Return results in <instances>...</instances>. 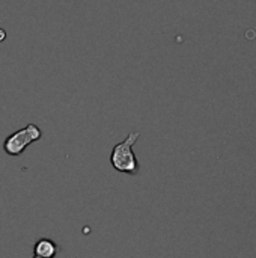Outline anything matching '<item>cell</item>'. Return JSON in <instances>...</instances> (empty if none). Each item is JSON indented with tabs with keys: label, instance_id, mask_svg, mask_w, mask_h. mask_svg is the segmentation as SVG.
<instances>
[{
	"label": "cell",
	"instance_id": "obj_2",
	"mask_svg": "<svg viewBox=\"0 0 256 258\" xmlns=\"http://www.w3.org/2000/svg\"><path fill=\"white\" fill-rule=\"evenodd\" d=\"M42 138V132L35 124H27L26 127L17 130L15 133L9 135L3 142V150L8 156L17 157L24 153V150L32 145L33 142Z\"/></svg>",
	"mask_w": 256,
	"mask_h": 258
},
{
	"label": "cell",
	"instance_id": "obj_4",
	"mask_svg": "<svg viewBox=\"0 0 256 258\" xmlns=\"http://www.w3.org/2000/svg\"><path fill=\"white\" fill-rule=\"evenodd\" d=\"M3 39H5V30L0 29V41H3Z\"/></svg>",
	"mask_w": 256,
	"mask_h": 258
},
{
	"label": "cell",
	"instance_id": "obj_5",
	"mask_svg": "<svg viewBox=\"0 0 256 258\" xmlns=\"http://www.w3.org/2000/svg\"><path fill=\"white\" fill-rule=\"evenodd\" d=\"M33 258H44V257H38V255H35V257Z\"/></svg>",
	"mask_w": 256,
	"mask_h": 258
},
{
	"label": "cell",
	"instance_id": "obj_3",
	"mask_svg": "<svg viewBox=\"0 0 256 258\" xmlns=\"http://www.w3.org/2000/svg\"><path fill=\"white\" fill-rule=\"evenodd\" d=\"M57 251H59L57 245L50 239H39L33 246V254L38 255V257L54 258Z\"/></svg>",
	"mask_w": 256,
	"mask_h": 258
},
{
	"label": "cell",
	"instance_id": "obj_1",
	"mask_svg": "<svg viewBox=\"0 0 256 258\" xmlns=\"http://www.w3.org/2000/svg\"><path fill=\"white\" fill-rule=\"evenodd\" d=\"M139 138H140L139 132H131L122 142L113 147L110 154V163L115 171L128 175H136L139 172V162L133 151V147Z\"/></svg>",
	"mask_w": 256,
	"mask_h": 258
}]
</instances>
